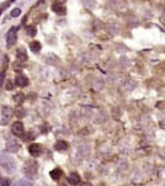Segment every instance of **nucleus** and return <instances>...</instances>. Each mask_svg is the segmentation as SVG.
<instances>
[{"label":"nucleus","mask_w":165,"mask_h":186,"mask_svg":"<svg viewBox=\"0 0 165 186\" xmlns=\"http://www.w3.org/2000/svg\"><path fill=\"white\" fill-rule=\"evenodd\" d=\"M14 186H32V184H31L30 181H27V180H17L14 184Z\"/></svg>","instance_id":"nucleus-17"},{"label":"nucleus","mask_w":165,"mask_h":186,"mask_svg":"<svg viewBox=\"0 0 165 186\" xmlns=\"http://www.w3.org/2000/svg\"><path fill=\"white\" fill-rule=\"evenodd\" d=\"M13 116V109L9 106H3L1 107V125H7L11 120Z\"/></svg>","instance_id":"nucleus-3"},{"label":"nucleus","mask_w":165,"mask_h":186,"mask_svg":"<svg viewBox=\"0 0 165 186\" xmlns=\"http://www.w3.org/2000/svg\"><path fill=\"white\" fill-rule=\"evenodd\" d=\"M52 10H53V13H56L58 15H65V13H67L65 6L63 4H56V3H53L52 4Z\"/></svg>","instance_id":"nucleus-9"},{"label":"nucleus","mask_w":165,"mask_h":186,"mask_svg":"<svg viewBox=\"0 0 165 186\" xmlns=\"http://www.w3.org/2000/svg\"><path fill=\"white\" fill-rule=\"evenodd\" d=\"M69 147V144L65 142V141H58L56 144H54V148L57 150H67Z\"/></svg>","instance_id":"nucleus-13"},{"label":"nucleus","mask_w":165,"mask_h":186,"mask_svg":"<svg viewBox=\"0 0 165 186\" xmlns=\"http://www.w3.org/2000/svg\"><path fill=\"white\" fill-rule=\"evenodd\" d=\"M13 97H14V101L16 104H21V102H24V100H25V95L22 92H17V94H15Z\"/></svg>","instance_id":"nucleus-15"},{"label":"nucleus","mask_w":165,"mask_h":186,"mask_svg":"<svg viewBox=\"0 0 165 186\" xmlns=\"http://www.w3.org/2000/svg\"><path fill=\"white\" fill-rule=\"evenodd\" d=\"M11 1H16V0H11Z\"/></svg>","instance_id":"nucleus-25"},{"label":"nucleus","mask_w":165,"mask_h":186,"mask_svg":"<svg viewBox=\"0 0 165 186\" xmlns=\"http://www.w3.org/2000/svg\"><path fill=\"white\" fill-rule=\"evenodd\" d=\"M49 175H51V178H52L53 180H58L60 176H63V170L59 169V168H56V169H53L52 171L49 173Z\"/></svg>","instance_id":"nucleus-12"},{"label":"nucleus","mask_w":165,"mask_h":186,"mask_svg":"<svg viewBox=\"0 0 165 186\" xmlns=\"http://www.w3.org/2000/svg\"><path fill=\"white\" fill-rule=\"evenodd\" d=\"M11 132L15 134V136H22L24 133V123L22 122H14V125L11 127Z\"/></svg>","instance_id":"nucleus-6"},{"label":"nucleus","mask_w":165,"mask_h":186,"mask_svg":"<svg viewBox=\"0 0 165 186\" xmlns=\"http://www.w3.org/2000/svg\"><path fill=\"white\" fill-rule=\"evenodd\" d=\"M30 48L33 53H38L41 51V48H42V46H41V43L38 42V41H33V42L30 43Z\"/></svg>","instance_id":"nucleus-14"},{"label":"nucleus","mask_w":165,"mask_h":186,"mask_svg":"<svg viewBox=\"0 0 165 186\" xmlns=\"http://www.w3.org/2000/svg\"><path fill=\"white\" fill-rule=\"evenodd\" d=\"M26 32H27V35H28L30 37H35L36 33H37V30H36L33 26H28V27L26 28Z\"/></svg>","instance_id":"nucleus-16"},{"label":"nucleus","mask_w":165,"mask_h":186,"mask_svg":"<svg viewBox=\"0 0 165 186\" xmlns=\"http://www.w3.org/2000/svg\"><path fill=\"white\" fill-rule=\"evenodd\" d=\"M24 174L28 179L35 178V175L37 174V163L33 160H27L24 165Z\"/></svg>","instance_id":"nucleus-1"},{"label":"nucleus","mask_w":165,"mask_h":186,"mask_svg":"<svg viewBox=\"0 0 165 186\" xmlns=\"http://www.w3.org/2000/svg\"><path fill=\"white\" fill-rule=\"evenodd\" d=\"M6 89H7V90H11V89H13V84H11V81H7V84H6Z\"/></svg>","instance_id":"nucleus-20"},{"label":"nucleus","mask_w":165,"mask_h":186,"mask_svg":"<svg viewBox=\"0 0 165 186\" xmlns=\"http://www.w3.org/2000/svg\"><path fill=\"white\" fill-rule=\"evenodd\" d=\"M0 186H10V181H9V179L1 178V181H0Z\"/></svg>","instance_id":"nucleus-19"},{"label":"nucleus","mask_w":165,"mask_h":186,"mask_svg":"<svg viewBox=\"0 0 165 186\" xmlns=\"http://www.w3.org/2000/svg\"><path fill=\"white\" fill-rule=\"evenodd\" d=\"M4 78H5V73L3 71V73H1V86H3V84H4Z\"/></svg>","instance_id":"nucleus-22"},{"label":"nucleus","mask_w":165,"mask_h":186,"mask_svg":"<svg viewBox=\"0 0 165 186\" xmlns=\"http://www.w3.org/2000/svg\"><path fill=\"white\" fill-rule=\"evenodd\" d=\"M17 27H11V30L6 33V46L7 47H11L16 43V39H17Z\"/></svg>","instance_id":"nucleus-4"},{"label":"nucleus","mask_w":165,"mask_h":186,"mask_svg":"<svg viewBox=\"0 0 165 186\" xmlns=\"http://www.w3.org/2000/svg\"><path fill=\"white\" fill-rule=\"evenodd\" d=\"M16 58L19 62H21V63H24V62L27 60V53H26V49L24 47H20L17 48V52H16Z\"/></svg>","instance_id":"nucleus-8"},{"label":"nucleus","mask_w":165,"mask_h":186,"mask_svg":"<svg viewBox=\"0 0 165 186\" xmlns=\"http://www.w3.org/2000/svg\"><path fill=\"white\" fill-rule=\"evenodd\" d=\"M1 168L6 173L15 171V161L13 160V158H10L9 155H6L5 153H1Z\"/></svg>","instance_id":"nucleus-2"},{"label":"nucleus","mask_w":165,"mask_h":186,"mask_svg":"<svg viewBox=\"0 0 165 186\" xmlns=\"http://www.w3.org/2000/svg\"><path fill=\"white\" fill-rule=\"evenodd\" d=\"M54 3L56 4H63V3H65V0H54Z\"/></svg>","instance_id":"nucleus-21"},{"label":"nucleus","mask_w":165,"mask_h":186,"mask_svg":"<svg viewBox=\"0 0 165 186\" xmlns=\"http://www.w3.org/2000/svg\"><path fill=\"white\" fill-rule=\"evenodd\" d=\"M43 1H45V0H38V3H37V4H41V3H43Z\"/></svg>","instance_id":"nucleus-24"},{"label":"nucleus","mask_w":165,"mask_h":186,"mask_svg":"<svg viewBox=\"0 0 165 186\" xmlns=\"http://www.w3.org/2000/svg\"><path fill=\"white\" fill-rule=\"evenodd\" d=\"M81 186H92V185H91L90 182H84V184H82Z\"/></svg>","instance_id":"nucleus-23"},{"label":"nucleus","mask_w":165,"mask_h":186,"mask_svg":"<svg viewBox=\"0 0 165 186\" xmlns=\"http://www.w3.org/2000/svg\"><path fill=\"white\" fill-rule=\"evenodd\" d=\"M15 84L20 88H24V86H27L28 85V79L25 77V75H19L15 78Z\"/></svg>","instance_id":"nucleus-10"},{"label":"nucleus","mask_w":165,"mask_h":186,"mask_svg":"<svg viewBox=\"0 0 165 186\" xmlns=\"http://www.w3.org/2000/svg\"><path fill=\"white\" fill-rule=\"evenodd\" d=\"M68 181L70 185H79L80 184V176L77 174V173H71L69 176H68Z\"/></svg>","instance_id":"nucleus-11"},{"label":"nucleus","mask_w":165,"mask_h":186,"mask_svg":"<svg viewBox=\"0 0 165 186\" xmlns=\"http://www.w3.org/2000/svg\"><path fill=\"white\" fill-rule=\"evenodd\" d=\"M6 149L9 152H11V153H15V152H17L20 149V143L16 139H14V138L7 139V142H6Z\"/></svg>","instance_id":"nucleus-5"},{"label":"nucleus","mask_w":165,"mask_h":186,"mask_svg":"<svg viewBox=\"0 0 165 186\" xmlns=\"http://www.w3.org/2000/svg\"><path fill=\"white\" fill-rule=\"evenodd\" d=\"M10 15H11L13 17H17V16H20V15H21V9H19V7L14 9L13 11H11V14H10Z\"/></svg>","instance_id":"nucleus-18"},{"label":"nucleus","mask_w":165,"mask_h":186,"mask_svg":"<svg viewBox=\"0 0 165 186\" xmlns=\"http://www.w3.org/2000/svg\"><path fill=\"white\" fill-rule=\"evenodd\" d=\"M28 152L32 157H38V155H41V153H42V147H41L39 144L33 143L28 147Z\"/></svg>","instance_id":"nucleus-7"}]
</instances>
